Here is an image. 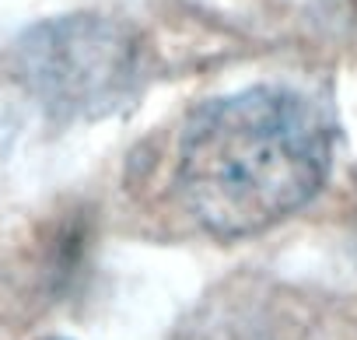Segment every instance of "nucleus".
<instances>
[{
    "instance_id": "obj_1",
    "label": "nucleus",
    "mask_w": 357,
    "mask_h": 340,
    "mask_svg": "<svg viewBox=\"0 0 357 340\" xmlns=\"http://www.w3.org/2000/svg\"><path fill=\"white\" fill-rule=\"evenodd\" d=\"M333 123L291 88H249L200 105L178 144V193L218 239L259 235L326 183Z\"/></svg>"
},
{
    "instance_id": "obj_2",
    "label": "nucleus",
    "mask_w": 357,
    "mask_h": 340,
    "mask_svg": "<svg viewBox=\"0 0 357 340\" xmlns=\"http://www.w3.org/2000/svg\"><path fill=\"white\" fill-rule=\"evenodd\" d=\"M15 71L46 112L102 119L137 91L140 39L105 15H63L18 39Z\"/></svg>"
}]
</instances>
